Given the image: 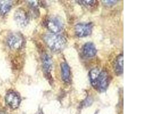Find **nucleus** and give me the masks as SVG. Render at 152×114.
I'll use <instances>...</instances> for the list:
<instances>
[{
    "instance_id": "obj_11",
    "label": "nucleus",
    "mask_w": 152,
    "mask_h": 114,
    "mask_svg": "<svg viewBox=\"0 0 152 114\" xmlns=\"http://www.w3.org/2000/svg\"><path fill=\"white\" fill-rule=\"evenodd\" d=\"M113 69L115 73L118 75H120L123 73V55H119L115 59L113 64Z\"/></svg>"
},
{
    "instance_id": "obj_16",
    "label": "nucleus",
    "mask_w": 152,
    "mask_h": 114,
    "mask_svg": "<svg viewBox=\"0 0 152 114\" xmlns=\"http://www.w3.org/2000/svg\"><path fill=\"white\" fill-rule=\"evenodd\" d=\"M0 114H7L4 112H0Z\"/></svg>"
},
{
    "instance_id": "obj_6",
    "label": "nucleus",
    "mask_w": 152,
    "mask_h": 114,
    "mask_svg": "<svg viewBox=\"0 0 152 114\" xmlns=\"http://www.w3.org/2000/svg\"><path fill=\"white\" fill-rule=\"evenodd\" d=\"M14 19L17 24L20 27L26 26L29 21L28 12L23 9H18L14 13Z\"/></svg>"
},
{
    "instance_id": "obj_4",
    "label": "nucleus",
    "mask_w": 152,
    "mask_h": 114,
    "mask_svg": "<svg viewBox=\"0 0 152 114\" xmlns=\"http://www.w3.org/2000/svg\"><path fill=\"white\" fill-rule=\"evenodd\" d=\"M93 24L92 23H79L75 27V31L78 37H86L92 33Z\"/></svg>"
},
{
    "instance_id": "obj_8",
    "label": "nucleus",
    "mask_w": 152,
    "mask_h": 114,
    "mask_svg": "<svg viewBox=\"0 0 152 114\" xmlns=\"http://www.w3.org/2000/svg\"><path fill=\"white\" fill-rule=\"evenodd\" d=\"M83 56L87 58H92L96 54L97 50L95 46L93 43H86L82 48Z\"/></svg>"
},
{
    "instance_id": "obj_10",
    "label": "nucleus",
    "mask_w": 152,
    "mask_h": 114,
    "mask_svg": "<svg viewBox=\"0 0 152 114\" xmlns=\"http://www.w3.org/2000/svg\"><path fill=\"white\" fill-rule=\"evenodd\" d=\"M61 68L63 80L65 83H69L71 82V70L69 64L66 62H62L61 64Z\"/></svg>"
},
{
    "instance_id": "obj_3",
    "label": "nucleus",
    "mask_w": 152,
    "mask_h": 114,
    "mask_svg": "<svg viewBox=\"0 0 152 114\" xmlns=\"http://www.w3.org/2000/svg\"><path fill=\"white\" fill-rule=\"evenodd\" d=\"M7 43L12 50H19L23 46V38L21 34L13 33L10 34L7 38Z\"/></svg>"
},
{
    "instance_id": "obj_1",
    "label": "nucleus",
    "mask_w": 152,
    "mask_h": 114,
    "mask_svg": "<svg viewBox=\"0 0 152 114\" xmlns=\"http://www.w3.org/2000/svg\"><path fill=\"white\" fill-rule=\"evenodd\" d=\"M43 38L48 48L55 52L63 50L67 43V40L64 37L56 34H46Z\"/></svg>"
},
{
    "instance_id": "obj_9",
    "label": "nucleus",
    "mask_w": 152,
    "mask_h": 114,
    "mask_svg": "<svg viewBox=\"0 0 152 114\" xmlns=\"http://www.w3.org/2000/svg\"><path fill=\"white\" fill-rule=\"evenodd\" d=\"M43 68L47 75H51V71L53 69V62L50 57L47 54H43L42 56Z\"/></svg>"
},
{
    "instance_id": "obj_12",
    "label": "nucleus",
    "mask_w": 152,
    "mask_h": 114,
    "mask_svg": "<svg viewBox=\"0 0 152 114\" xmlns=\"http://www.w3.org/2000/svg\"><path fill=\"white\" fill-rule=\"evenodd\" d=\"M12 1H0V14L5 15L12 7Z\"/></svg>"
},
{
    "instance_id": "obj_13",
    "label": "nucleus",
    "mask_w": 152,
    "mask_h": 114,
    "mask_svg": "<svg viewBox=\"0 0 152 114\" xmlns=\"http://www.w3.org/2000/svg\"><path fill=\"white\" fill-rule=\"evenodd\" d=\"M100 71L99 69H92L89 72V77H90V82L92 86L95 87L97 79L99 77Z\"/></svg>"
},
{
    "instance_id": "obj_14",
    "label": "nucleus",
    "mask_w": 152,
    "mask_h": 114,
    "mask_svg": "<svg viewBox=\"0 0 152 114\" xmlns=\"http://www.w3.org/2000/svg\"><path fill=\"white\" fill-rule=\"evenodd\" d=\"M80 2H82L83 5L87 7H93L96 5L97 1H82Z\"/></svg>"
},
{
    "instance_id": "obj_5",
    "label": "nucleus",
    "mask_w": 152,
    "mask_h": 114,
    "mask_svg": "<svg viewBox=\"0 0 152 114\" xmlns=\"http://www.w3.org/2000/svg\"><path fill=\"white\" fill-rule=\"evenodd\" d=\"M110 83V77L107 71H100L97 79L95 88L101 92H104L108 88Z\"/></svg>"
},
{
    "instance_id": "obj_2",
    "label": "nucleus",
    "mask_w": 152,
    "mask_h": 114,
    "mask_svg": "<svg viewBox=\"0 0 152 114\" xmlns=\"http://www.w3.org/2000/svg\"><path fill=\"white\" fill-rule=\"evenodd\" d=\"M46 26L53 34L61 31L64 27L62 21L57 17H53L48 18L46 21Z\"/></svg>"
},
{
    "instance_id": "obj_15",
    "label": "nucleus",
    "mask_w": 152,
    "mask_h": 114,
    "mask_svg": "<svg viewBox=\"0 0 152 114\" xmlns=\"http://www.w3.org/2000/svg\"><path fill=\"white\" fill-rule=\"evenodd\" d=\"M103 2H104V4H105L106 5H112L113 4H115L117 2V1H103Z\"/></svg>"
},
{
    "instance_id": "obj_7",
    "label": "nucleus",
    "mask_w": 152,
    "mask_h": 114,
    "mask_svg": "<svg viewBox=\"0 0 152 114\" xmlns=\"http://www.w3.org/2000/svg\"><path fill=\"white\" fill-rule=\"evenodd\" d=\"M5 101L9 107L15 110L19 107L21 99L18 94L14 91H9L6 95Z\"/></svg>"
}]
</instances>
